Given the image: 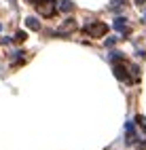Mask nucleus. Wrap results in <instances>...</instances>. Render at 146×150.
Segmentation results:
<instances>
[{"label":"nucleus","mask_w":146,"mask_h":150,"mask_svg":"<svg viewBox=\"0 0 146 150\" xmlns=\"http://www.w3.org/2000/svg\"><path fill=\"white\" fill-rule=\"evenodd\" d=\"M28 2H32V4H38V2H43V0H28Z\"/></svg>","instance_id":"nucleus-13"},{"label":"nucleus","mask_w":146,"mask_h":150,"mask_svg":"<svg viewBox=\"0 0 146 150\" xmlns=\"http://www.w3.org/2000/svg\"><path fill=\"white\" fill-rule=\"evenodd\" d=\"M110 59H112V62H123L125 57H123L121 51H112V53H110Z\"/></svg>","instance_id":"nucleus-8"},{"label":"nucleus","mask_w":146,"mask_h":150,"mask_svg":"<svg viewBox=\"0 0 146 150\" xmlns=\"http://www.w3.org/2000/svg\"><path fill=\"white\" fill-rule=\"evenodd\" d=\"M60 8H62V11H72V8H74V4L70 2V0H64V2L60 4Z\"/></svg>","instance_id":"nucleus-9"},{"label":"nucleus","mask_w":146,"mask_h":150,"mask_svg":"<svg viewBox=\"0 0 146 150\" xmlns=\"http://www.w3.org/2000/svg\"><path fill=\"white\" fill-rule=\"evenodd\" d=\"M0 30H2V25H0Z\"/></svg>","instance_id":"nucleus-14"},{"label":"nucleus","mask_w":146,"mask_h":150,"mask_svg":"<svg viewBox=\"0 0 146 150\" xmlns=\"http://www.w3.org/2000/svg\"><path fill=\"white\" fill-rule=\"evenodd\" d=\"M26 40V32H21V30H19V32L15 34V42H23Z\"/></svg>","instance_id":"nucleus-11"},{"label":"nucleus","mask_w":146,"mask_h":150,"mask_svg":"<svg viewBox=\"0 0 146 150\" xmlns=\"http://www.w3.org/2000/svg\"><path fill=\"white\" fill-rule=\"evenodd\" d=\"M114 76L121 78V81H125V83H131V76H127V70H125V66L119 64V62L114 64Z\"/></svg>","instance_id":"nucleus-5"},{"label":"nucleus","mask_w":146,"mask_h":150,"mask_svg":"<svg viewBox=\"0 0 146 150\" xmlns=\"http://www.w3.org/2000/svg\"><path fill=\"white\" fill-rule=\"evenodd\" d=\"M116 42V38H108V40H106V47H112Z\"/></svg>","instance_id":"nucleus-12"},{"label":"nucleus","mask_w":146,"mask_h":150,"mask_svg":"<svg viewBox=\"0 0 146 150\" xmlns=\"http://www.w3.org/2000/svg\"><path fill=\"white\" fill-rule=\"evenodd\" d=\"M34 6L38 8V13H40L43 17H53L55 15V2L53 0H43V2H38Z\"/></svg>","instance_id":"nucleus-2"},{"label":"nucleus","mask_w":146,"mask_h":150,"mask_svg":"<svg viewBox=\"0 0 146 150\" xmlns=\"http://www.w3.org/2000/svg\"><path fill=\"white\" fill-rule=\"evenodd\" d=\"M26 25L30 28V30H34V32H38V30H40V23H38L36 17H28V19H26Z\"/></svg>","instance_id":"nucleus-7"},{"label":"nucleus","mask_w":146,"mask_h":150,"mask_svg":"<svg viewBox=\"0 0 146 150\" xmlns=\"http://www.w3.org/2000/svg\"><path fill=\"white\" fill-rule=\"evenodd\" d=\"M76 30V21L74 19H66V23H62V28L57 30V36H66V34H70V32H74Z\"/></svg>","instance_id":"nucleus-3"},{"label":"nucleus","mask_w":146,"mask_h":150,"mask_svg":"<svg viewBox=\"0 0 146 150\" xmlns=\"http://www.w3.org/2000/svg\"><path fill=\"white\" fill-rule=\"evenodd\" d=\"M135 123H138L142 129H144V131H146V116H142V114H138V116H135Z\"/></svg>","instance_id":"nucleus-10"},{"label":"nucleus","mask_w":146,"mask_h":150,"mask_svg":"<svg viewBox=\"0 0 146 150\" xmlns=\"http://www.w3.org/2000/svg\"><path fill=\"white\" fill-rule=\"evenodd\" d=\"M114 30L127 34V19H125V17H116V19H114Z\"/></svg>","instance_id":"nucleus-6"},{"label":"nucleus","mask_w":146,"mask_h":150,"mask_svg":"<svg viewBox=\"0 0 146 150\" xmlns=\"http://www.w3.org/2000/svg\"><path fill=\"white\" fill-rule=\"evenodd\" d=\"M125 131H127V144H129V146L140 142V137H138V133H135V127H133V123H131V121L125 125Z\"/></svg>","instance_id":"nucleus-4"},{"label":"nucleus","mask_w":146,"mask_h":150,"mask_svg":"<svg viewBox=\"0 0 146 150\" xmlns=\"http://www.w3.org/2000/svg\"><path fill=\"white\" fill-rule=\"evenodd\" d=\"M85 32L91 38H102L106 32H108V25L106 23H89V25H85Z\"/></svg>","instance_id":"nucleus-1"}]
</instances>
